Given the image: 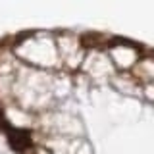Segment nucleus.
I'll use <instances>...</instances> for the list:
<instances>
[{"instance_id":"obj_1","label":"nucleus","mask_w":154,"mask_h":154,"mask_svg":"<svg viewBox=\"0 0 154 154\" xmlns=\"http://www.w3.org/2000/svg\"><path fill=\"white\" fill-rule=\"evenodd\" d=\"M8 143L14 150L17 152H25L27 148L33 146V139H31V133L27 129H10L8 133Z\"/></svg>"},{"instance_id":"obj_2","label":"nucleus","mask_w":154,"mask_h":154,"mask_svg":"<svg viewBox=\"0 0 154 154\" xmlns=\"http://www.w3.org/2000/svg\"><path fill=\"white\" fill-rule=\"evenodd\" d=\"M23 154H33V152H23Z\"/></svg>"}]
</instances>
